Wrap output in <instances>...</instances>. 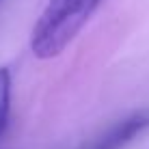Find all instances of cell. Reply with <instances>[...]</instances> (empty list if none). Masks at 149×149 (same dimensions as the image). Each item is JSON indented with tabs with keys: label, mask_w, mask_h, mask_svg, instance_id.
Masks as SVG:
<instances>
[{
	"label": "cell",
	"mask_w": 149,
	"mask_h": 149,
	"mask_svg": "<svg viewBox=\"0 0 149 149\" xmlns=\"http://www.w3.org/2000/svg\"><path fill=\"white\" fill-rule=\"evenodd\" d=\"M102 0H50L30 35V50L37 58H54L74 41Z\"/></svg>",
	"instance_id": "6da1fadb"
},
{
	"label": "cell",
	"mask_w": 149,
	"mask_h": 149,
	"mask_svg": "<svg viewBox=\"0 0 149 149\" xmlns=\"http://www.w3.org/2000/svg\"><path fill=\"white\" fill-rule=\"evenodd\" d=\"M145 130H149V108H141L123 117L121 121L112 123L108 130H104L100 136H95L80 149H123Z\"/></svg>",
	"instance_id": "7a4b0ae2"
},
{
	"label": "cell",
	"mask_w": 149,
	"mask_h": 149,
	"mask_svg": "<svg viewBox=\"0 0 149 149\" xmlns=\"http://www.w3.org/2000/svg\"><path fill=\"white\" fill-rule=\"evenodd\" d=\"M9 104H11V76L9 69L0 67V134L9 121Z\"/></svg>",
	"instance_id": "3957f363"
}]
</instances>
